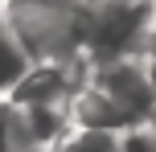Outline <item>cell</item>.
I'll use <instances>...</instances> for the list:
<instances>
[{"instance_id": "6da1fadb", "label": "cell", "mask_w": 156, "mask_h": 152, "mask_svg": "<svg viewBox=\"0 0 156 152\" xmlns=\"http://www.w3.org/2000/svg\"><path fill=\"white\" fill-rule=\"evenodd\" d=\"M0 12L33 62H86L90 0H4Z\"/></svg>"}, {"instance_id": "7a4b0ae2", "label": "cell", "mask_w": 156, "mask_h": 152, "mask_svg": "<svg viewBox=\"0 0 156 152\" xmlns=\"http://www.w3.org/2000/svg\"><path fill=\"white\" fill-rule=\"evenodd\" d=\"M156 33V0H90L86 62L148 54Z\"/></svg>"}, {"instance_id": "3957f363", "label": "cell", "mask_w": 156, "mask_h": 152, "mask_svg": "<svg viewBox=\"0 0 156 152\" xmlns=\"http://www.w3.org/2000/svg\"><path fill=\"white\" fill-rule=\"evenodd\" d=\"M86 82H94V87L111 99V107L123 115L127 128L156 123V78H152L148 54L90 62L86 66Z\"/></svg>"}, {"instance_id": "277c9868", "label": "cell", "mask_w": 156, "mask_h": 152, "mask_svg": "<svg viewBox=\"0 0 156 152\" xmlns=\"http://www.w3.org/2000/svg\"><path fill=\"white\" fill-rule=\"evenodd\" d=\"M29 66H33V58L25 54V45L16 41V33L8 29L4 12H0V99L12 95V87L29 74Z\"/></svg>"}, {"instance_id": "5b68a950", "label": "cell", "mask_w": 156, "mask_h": 152, "mask_svg": "<svg viewBox=\"0 0 156 152\" xmlns=\"http://www.w3.org/2000/svg\"><path fill=\"white\" fill-rule=\"evenodd\" d=\"M54 152H123V132L78 128V123H70V132L54 144Z\"/></svg>"}, {"instance_id": "8992f818", "label": "cell", "mask_w": 156, "mask_h": 152, "mask_svg": "<svg viewBox=\"0 0 156 152\" xmlns=\"http://www.w3.org/2000/svg\"><path fill=\"white\" fill-rule=\"evenodd\" d=\"M123 152H156V123L127 128L123 132Z\"/></svg>"}, {"instance_id": "52a82bcc", "label": "cell", "mask_w": 156, "mask_h": 152, "mask_svg": "<svg viewBox=\"0 0 156 152\" xmlns=\"http://www.w3.org/2000/svg\"><path fill=\"white\" fill-rule=\"evenodd\" d=\"M148 54H156V33H152V49H148Z\"/></svg>"}, {"instance_id": "ba28073f", "label": "cell", "mask_w": 156, "mask_h": 152, "mask_svg": "<svg viewBox=\"0 0 156 152\" xmlns=\"http://www.w3.org/2000/svg\"><path fill=\"white\" fill-rule=\"evenodd\" d=\"M0 4H4V0H0Z\"/></svg>"}]
</instances>
